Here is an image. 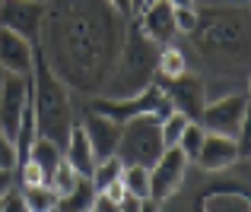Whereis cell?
I'll return each instance as SVG.
<instances>
[{"label":"cell","mask_w":251,"mask_h":212,"mask_svg":"<svg viewBox=\"0 0 251 212\" xmlns=\"http://www.w3.org/2000/svg\"><path fill=\"white\" fill-rule=\"evenodd\" d=\"M239 158H242L239 140H232V136H223V133H207L194 162L201 165L203 171H226V168H232Z\"/></svg>","instance_id":"cell-12"},{"label":"cell","mask_w":251,"mask_h":212,"mask_svg":"<svg viewBox=\"0 0 251 212\" xmlns=\"http://www.w3.org/2000/svg\"><path fill=\"white\" fill-rule=\"evenodd\" d=\"M111 6H115L121 16H134V10H130V0H108Z\"/></svg>","instance_id":"cell-32"},{"label":"cell","mask_w":251,"mask_h":212,"mask_svg":"<svg viewBox=\"0 0 251 212\" xmlns=\"http://www.w3.org/2000/svg\"><path fill=\"white\" fill-rule=\"evenodd\" d=\"M147 3H150V0H130V10H134V16H137V13H140Z\"/></svg>","instance_id":"cell-36"},{"label":"cell","mask_w":251,"mask_h":212,"mask_svg":"<svg viewBox=\"0 0 251 212\" xmlns=\"http://www.w3.org/2000/svg\"><path fill=\"white\" fill-rule=\"evenodd\" d=\"M159 44H153L147 35L140 32V25H130L124 44L118 51V61L108 73V98H130L140 95L143 89H150V79L156 76V54Z\"/></svg>","instance_id":"cell-2"},{"label":"cell","mask_w":251,"mask_h":212,"mask_svg":"<svg viewBox=\"0 0 251 212\" xmlns=\"http://www.w3.org/2000/svg\"><path fill=\"white\" fill-rule=\"evenodd\" d=\"M83 130H86V140H89V146H92L96 162H99V158L115 155L118 140H121V124H118V121L99 114V111H89L86 121H83Z\"/></svg>","instance_id":"cell-13"},{"label":"cell","mask_w":251,"mask_h":212,"mask_svg":"<svg viewBox=\"0 0 251 212\" xmlns=\"http://www.w3.org/2000/svg\"><path fill=\"white\" fill-rule=\"evenodd\" d=\"M156 85L162 89V95H166L169 108L178 111V114H184L188 121H201L203 114V105H207V92H203V83L197 76H191V73H181V76L175 79H156Z\"/></svg>","instance_id":"cell-7"},{"label":"cell","mask_w":251,"mask_h":212,"mask_svg":"<svg viewBox=\"0 0 251 212\" xmlns=\"http://www.w3.org/2000/svg\"><path fill=\"white\" fill-rule=\"evenodd\" d=\"M89 212H118V203H111L105 193H99V190H96V200H92V209Z\"/></svg>","instance_id":"cell-30"},{"label":"cell","mask_w":251,"mask_h":212,"mask_svg":"<svg viewBox=\"0 0 251 212\" xmlns=\"http://www.w3.org/2000/svg\"><path fill=\"white\" fill-rule=\"evenodd\" d=\"M162 133H159V117L156 114H137L121 124V140H118L115 155L124 165H143L153 168L156 158L162 155Z\"/></svg>","instance_id":"cell-3"},{"label":"cell","mask_w":251,"mask_h":212,"mask_svg":"<svg viewBox=\"0 0 251 212\" xmlns=\"http://www.w3.org/2000/svg\"><path fill=\"white\" fill-rule=\"evenodd\" d=\"M0 168H6V171L16 168V146L3 136V130H0Z\"/></svg>","instance_id":"cell-27"},{"label":"cell","mask_w":251,"mask_h":212,"mask_svg":"<svg viewBox=\"0 0 251 212\" xmlns=\"http://www.w3.org/2000/svg\"><path fill=\"white\" fill-rule=\"evenodd\" d=\"M80 177H83V174H76V171L70 168V165L64 162V158H61V162H57V168H54V174L48 177V187L54 190L57 196H64V193H67V190L74 187L76 181H80Z\"/></svg>","instance_id":"cell-24"},{"label":"cell","mask_w":251,"mask_h":212,"mask_svg":"<svg viewBox=\"0 0 251 212\" xmlns=\"http://www.w3.org/2000/svg\"><path fill=\"white\" fill-rule=\"evenodd\" d=\"M140 212H159V203L156 200H140Z\"/></svg>","instance_id":"cell-34"},{"label":"cell","mask_w":251,"mask_h":212,"mask_svg":"<svg viewBox=\"0 0 251 212\" xmlns=\"http://www.w3.org/2000/svg\"><path fill=\"white\" fill-rule=\"evenodd\" d=\"M99 193H105V196H108V200H111V203H118V206H121V203H124V200H127V190H124V184H121V177H118V181H111V184H108V187H105V190H99Z\"/></svg>","instance_id":"cell-28"},{"label":"cell","mask_w":251,"mask_h":212,"mask_svg":"<svg viewBox=\"0 0 251 212\" xmlns=\"http://www.w3.org/2000/svg\"><path fill=\"white\" fill-rule=\"evenodd\" d=\"M42 3H45V0H42Z\"/></svg>","instance_id":"cell-37"},{"label":"cell","mask_w":251,"mask_h":212,"mask_svg":"<svg viewBox=\"0 0 251 212\" xmlns=\"http://www.w3.org/2000/svg\"><path fill=\"white\" fill-rule=\"evenodd\" d=\"M92 200H96V187H92V181H89V177H80V181H76L64 196H57L54 212H89Z\"/></svg>","instance_id":"cell-16"},{"label":"cell","mask_w":251,"mask_h":212,"mask_svg":"<svg viewBox=\"0 0 251 212\" xmlns=\"http://www.w3.org/2000/svg\"><path fill=\"white\" fill-rule=\"evenodd\" d=\"M0 212H25V203H23V196L19 193H6L3 200H0Z\"/></svg>","instance_id":"cell-29"},{"label":"cell","mask_w":251,"mask_h":212,"mask_svg":"<svg viewBox=\"0 0 251 212\" xmlns=\"http://www.w3.org/2000/svg\"><path fill=\"white\" fill-rule=\"evenodd\" d=\"M35 48L29 38L16 35V32L3 29L0 25V67L6 73H16V76H29L32 73V61H35Z\"/></svg>","instance_id":"cell-11"},{"label":"cell","mask_w":251,"mask_h":212,"mask_svg":"<svg viewBox=\"0 0 251 212\" xmlns=\"http://www.w3.org/2000/svg\"><path fill=\"white\" fill-rule=\"evenodd\" d=\"M203 136H207V130H203L201 124H188V127H184L181 140H178V149L184 152L188 162H194V158H197V152H201V146H203Z\"/></svg>","instance_id":"cell-23"},{"label":"cell","mask_w":251,"mask_h":212,"mask_svg":"<svg viewBox=\"0 0 251 212\" xmlns=\"http://www.w3.org/2000/svg\"><path fill=\"white\" fill-rule=\"evenodd\" d=\"M172 10H184V6H194V0H166Z\"/></svg>","instance_id":"cell-35"},{"label":"cell","mask_w":251,"mask_h":212,"mask_svg":"<svg viewBox=\"0 0 251 212\" xmlns=\"http://www.w3.org/2000/svg\"><path fill=\"white\" fill-rule=\"evenodd\" d=\"M32 111H35V127L42 140L64 143L74 127V111H70L67 85L48 67L42 48H35V61H32Z\"/></svg>","instance_id":"cell-1"},{"label":"cell","mask_w":251,"mask_h":212,"mask_svg":"<svg viewBox=\"0 0 251 212\" xmlns=\"http://www.w3.org/2000/svg\"><path fill=\"white\" fill-rule=\"evenodd\" d=\"M23 203H25V212H54V203H57V193L45 184V187H23Z\"/></svg>","instance_id":"cell-21"},{"label":"cell","mask_w":251,"mask_h":212,"mask_svg":"<svg viewBox=\"0 0 251 212\" xmlns=\"http://www.w3.org/2000/svg\"><path fill=\"white\" fill-rule=\"evenodd\" d=\"M10 184H13V171L0 168V200H3V196L10 193Z\"/></svg>","instance_id":"cell-31"},{"label":"cell","mask_w":251,"mask_h":212,"mask_svg":"<svg viewBox=\"0 0 251 212\" xmlns=\"http://www.w3.org/2000/svg\"><path fill=\"white\" fill-rule=\"evenodd\" d=\"M89 111H99V114L124 124V121H130V117H137V114L166 117L172 108H169V102H166V95H162L159 85H150V89L140 92V95H130V98H96V102L89 105Z\"/></svg>","instance_id":"cell-4"},{"label":"cell","mask_w":251,"mask_h":212,"mask_svg":"<svg viewBox=\"0 0 251 212\" xmlns=\"http://www.w3.org/2000/svg\"><path fill=\"white\" fill-rule=\"evenodd\" d=\"M121 184H124L130 200H150V168H143V165H124Z\"/></svg>","instance_id":"cell-18"},{"label":"cell","mask_w":251,"mask_h":212,"mask_svg":"<svg viewBox=\"0 0 251 212\" xmlns=\"http://www.w3.org/2000/svg\"><path fill=\"white\" fill-rule=\"evenodd\" d=\"M188 73V61H184V51H178L175 44H166V48L156 54V79H175Z\"/></svg>","instance_id":"cell-17"},{"label":"cell","mask_w":251,"mask_h":212,"mask_svg":"<svg viewBox=\"0 0 251 212\" xmlns=\"http://www.w3.org/2000/svg\"><path fill=\"white\" fill-rule=\"evenodd\" d=\"M197 13H194V6H184V10H175L172 13V22H175V35H194V29H197Z\"/></svg>","instance_id":"cell-26"},{"label":"cell","mask_w":251,"mask_h":212,"mask_svg":"<svg viewBox=\"0 0 251 212\" xmlns=\"http://www.w3.org/2000/svg\"><path fill=\"white\" fill-rule=\"evenodd\" d=\"M45 22V3L42 0H3L0 3V25L16 35L29 38L32 44H38Z\"/></svg>","instance_id":"cell-10"},{"label":"cell","mask_w":251,"mask_h":212,"mask_svg":"<svg viewBox=\"0 0 251 212\" xmlns=\"http://www.w3.org/2000/svg\"><path fill=\"white\" fill-rule=\"evenodd\" d=\"M172 6L166 0H150L140 13H137V25L153 44H169L175 38V22H172Z\"/></svg>","instance_id":"cell-14"},{"label":"cell","mask_w":251,"mask_h":212,"mask_svg":"<svg viewBox=\"0 0 251 212\" xmlns=\"http://www.w3.org/2000/svg\"><path fill=\"white\" fill-rule=\"evenodd\" d=\"M245 121H248V95L245 92H229V95L203 105V114L197 124L210 127L207 133H223V136L235 140L245 130Z\"/></svg>","instance_id":"cell-5"},{"label":"cell","mask_w":251,"mask_h":212,"mask_svg":"<svg viewBox=\"0 0 251 212\" xmlns=\"http://www.w3.org/2000/svg\"><path fill=\"white\" fill-rule=\"evenodd\" d=\"M121 171H124V162L118 155L99 158L96 168H92V174H89V181H92V187H96V190H105L111 181H118V177H121Z\"/></svg>","instance_id":"cell-20"},{"label":"cell","mask_w":251,"mask_h":212,"mask_svg":"<svg viewBox=\"0 0 251 212\" xmlns=\"http://www.w3.org/2000/svg\"><path fill=\"white\" fill-rule=\"evenodd\" d=\"M118 212H140V200H130V196H127V200L118 206Z\"/></svg>","instance_id":"cell-33"},{"label":"cell","mask_w":251,"mask_h":212,"mask_svg":"<svg viewBox=\"0 0 251 212\" xmlns=\"http://www.w3.org/2000/svg\"><path fill=\"white\" fill-rule=\"evenodd\" d=\"M16 168H19V184H23V187H45V184H48V177H45V171L38 168V165L32 162V158H25V162H19Z\"/></svg>","instance_id":"cell-25"},{"label":"cell","mask_w":251,"mask_h":212,"mask_svg":"<svg viewBox=\"0 0 251 212\" xmlns=\"http://www.w3.org/2000/svg\"><path fill=\"white\" fill-rule=\"evenodd\" d=\"M29 98H32V79L6 73L0 83V130L10 143L19 133V121H23V111L29 108Z\"/></svg>","instance_id":"cell-6"},{"label":"cell","mask_w":251,"mask_h":212,"mask_svg":"<svg viewBox=\"0 0 251 212\" xmlns=\"http://www.w3.org/2000/svg\"><path fill=\"white\" fill-rule=\"evenodd\" d=\"M194 121H188L184 114H178V111H169L166 117H159V133H162V146L166 149H172V146H178V140H181L184 127Z\"/></svg>","instance_id":"cell-22"},{"label":"cell","mask_w":251,"mask_h":212,"mask_svg":"<svg viewBox=\"0 0 251 212\" xmlns=\"http://www.w3.org/2000/svg\"><path fill=\"white\" fill-rule=\"evenodd\" d=\"M64 162L76 171V174L89 177L92 168H96V155H92V146L86 140V130L83 124H74L67 133V149H64Z\"/></svg>","instance_id":"cell-15"},{"label":"cell","mask_w":251,"mask_h":212,"mask_svg":"<svg viewBox=\"0 0 251 212\" xmlns=\"http://www.w3.org/2000/svg\"><path fill=\"white\" fill-rule=\"evenodd\" d=\"M29 158L45 171V177H51L54 168H57V162L64 158L61 155V143H51V140H42V136H38L35 146H32V152H29Z\"/></svg>","instance_id":"cell-19"},{"label":"cell","mask_w":251,"mask_h":212,"mask_svg":"<svg viewBox=\"0 0 251 212\" xmlns=\"http://www.w3.org/2000/svg\"><path fill=\"white\" fill-rule=\"evenodd\" d=\"M184 171H188V158L178 146L162 149V155L156 158V165L150 168V200L166 203L172 193H178V187L184 184Z\"/></svg>","instance_id":"cell-8"},{"label":"cell","mask_w":251,"mask_h":212,"mask_svg":"<svg viewBox=\"0 0 251 212\" xmlns=\"http://www.w3.org/2000/svg\"><path fill=\"white\" fill-rule=\"evenodd\" d=\"M235 32H245L242 29V22H235L232 13H210L207 22L203 19H197V44L203 48V54H232L235 51Z\"/></svg>","instance_id":"cell-9"}]
</instances>
